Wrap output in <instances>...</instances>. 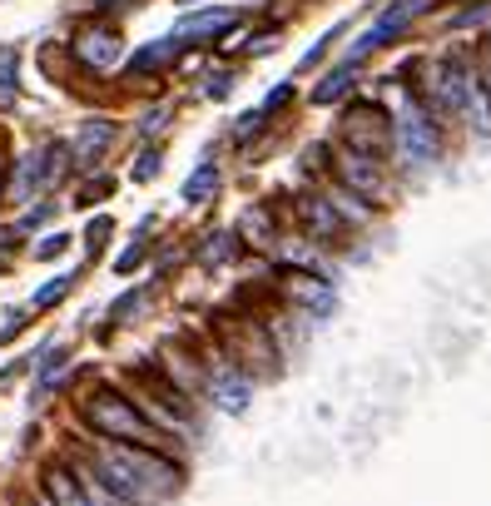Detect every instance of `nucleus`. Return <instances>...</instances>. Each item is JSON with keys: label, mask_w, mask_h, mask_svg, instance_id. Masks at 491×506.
<instances>
[{"label": "nucleus", "mask_w": 491, "mask_h": 506, "mask_svg": "<svg viewBox=\"0 0 491 506\" xmlns=\"http://www.w3.org/2000/svg\"><path fill=\"white\" fill-rule=\"evenodd\" d=\"M80 417H85V427L95 432L104 442H140V447H159V452H174V437L164 427H154L149 417L140 413V403L124 393H114V387H100V393H90L85 403H80Z\"/></svg>", "instance_id": "f257e3e1"}, {"label": "nucleus", "mask_w": 491, "mask_h": 506, "mask_svg": "<svg viewBox=\"0 0 491 506\" xmlns=\"http://www.w3.org/2000/svg\"><path fill=\"white\" fill-rule=\"evenodd\" d=\"M392 144L407 164H437V154H442V120L422 100L407 104L392 120Z\"/></svg>", "instance_id": "f03ea898"}, {"label": "nucleus", "mask_w": 491, "mask_h": 506, "mask_svg": "<svg viewBox=\"0 0 491 506\" xmlns=\"http://www.w3.org/2000/svg\"><path fill=\"white\" fill-rule=\"evenodd\" d=\"M65 154H70L65 144H45V150L25 154L15 184H10V199H30V194H40V189H50L60 174H65Z\"/></svg>", "instance_id": "7ed1b4c3"}, {"label": "nucleus", "mask_w": 491, "mask_h": 506, "mask_svg": "<svg viewBox=\"0 0 491 506\" xmlns=\"http://www.w3.org/2000/svg\"><path fill=\"white\" fill-rule=\"evenodd\" d=\"M75 60L85 70H95V75H104V70H114L120 65V55H124V40H120V30H110V25H95V30H80L75 35Z\"/></svg>", "instance_id": "20e7f679"}, {"label": "nucleus", "mask_w": 491, "mask_h": 506, "mask_svg": "<svg viewBox=\"0 0 491 506\" xmlns=\"http://www.w3.org/2000/svg\"><path fill=\"white\" fill-rule=\"evenodd\" d=\"M338 179H342V189H352V194H362V199L388 194V184H382V160H372V154H362V150L338 154Z\"/></svg>", "instance_id": "39448f33"}, {"label": "nucleus", "mask_w": 491, "mask_h": 506, "mask_svg": "<svg viewBox=\"0 0 491 506\" xmlns=\"http://www.w3.org/2000/svg\"><path fill=\"white\" fill-rule=\"evenodd\" d=\"M298 209H303V224L313 229V238H323V244H338V238L352 229L348 219L338 214V204H332L328 194H303Z\"/></svg>", "instance_id": "423d86ee"}, {"label": "nucleus", "mask_w": 491, "mask_h": 506, "mask_svg": "<svg viewBox=\"0 0 491 506\" xmlns=\"http://www.w3.org/2000/svg\"><path fill=\"white\" fill-rule=\"evenodd\" d=\"M278 283H284L288 303H298V308H308V313H328L332 308L328 278H313V273H278Z\"/></svg>", "instance_id": "0eeeda50"}, {"label": "nucleus", "mask_w": 491, "mask_h": 506, "mask_svg": "<svg viewBox=\"0 0 491 506\" xmlns=\"http://www.w3.org/2000/svg\"><path fill=\"white\" fill-rule=\"evenodd\" d=\"M40 487H45V497L55 501V506H95V501L85 497V487H80V477H75L70 462H50Z\"/></svg>", "instance_id": "6e6552de"}, {"label": "nucleus", "mask_w": 491, "mask_h": 506, "mask_svg": "<svg viewBox=\"0 0 491 506\" xmlns=\"http://www.w3.org/2000/svg\"><path fill=\"white\" fill-rule=\"evenodd\" d=\"M114 120H85L80 124V134H75V144H70V154H75V164H100V154L114 144Z\"/></svg>", "instance_id": "1a4fd4ad"}, {"label": "nucleus", "mask_w": 491, "mask_h": 506, "mask_svg": "<svg viewBox=\"0 0 491 506\" xmlns=\"http://www.w3.org/2000/svg\"><path fill=\"white\" fill-rule=\"evenodd\" d=\"M234 30V10H198L179 25V40H204V35H224Z\"/></svg>", "instance_id": "9d476101"}, {"label": "nucleus", "mask_w": 491, "mask_h": 506, "mask_svg": "<svg viewBox=\"0 0 491 506\" xmlns=\"http://www.w3.org/2000/svg\"><path fill=\"white\" fill-rule=\"evenodd\" d=\"M174 55H179V35L159 40V45H144L140 55L130 60V75H149V70H164V65H169Z\"/></svg>", "instance_id": "9b49d317"}, {"label": "nucleus", "mask_w": 491, "mask_h": 506, "mask_svg": "<svg viewBox=\"0 0 491 506\" xmlns=\"http://www.w3.org/2000/svg\"><path fill=\"white\" fill-rule=\"evenodd\" d=\"M352 75H358V60H348V65H342V70H332V75L323 80L318 90H313V100H318V104H332V100H342V94L352 90Z\"/></svg>", "instance_id": "f8f14e48"}, {"label": "nucleus", "mask_w": 491, "mask_h": 506, "mask_svg": "<svg viewBox=\"0 0 491 506\" xmlns=\"http://www.w3.org/2000/svg\"><path fill=\"white\" fill-rule=\"evenodd\" d=\"M214 194H218V169L214 164H198L194 174H189V184H184V199H189V204H208Z\"/></svg>", "instance_id": "ddd939ff"}, {"label": "nucleus", "mask_w": 491, "mask_h": 506, "mask_svg": "<svg viewBox=\"0 0 491 506\" xmlns=\"http://www.w3.org/2000/svg\"><path fill=\"white\" fill-rule=\"evenodd\" d=\"M238 253V244H234V234H208V244L198 248V258L204 263H228Z\"/></svg>", "instance_id": "4468645a"}, {"label": "nucleus", "mask_w": 491, "mask_h": 506, "mask_svg": "<svg viewBox=\"0 0 491 506\" xmlns=\"http://www.w3.org/2000/svg\"><path fill=\"white\" fill-rule=\"evenodd\" d=\"M70 288H75V278H70V273H65V278H55V283H45V288L35 293V308H55Z\"/></svg>", "instance_id": "2eb2a0df"}, {"label": "nucleus", "mask_w": 491, "mask_h": 506, "mask_svg": "<svg viewBox=\"0 0 491 506\" xmlns=\"http://www.w3.org/2000/svg\"><path fill=\"white\" fill-rule=\"evenodd\" d=\"M144 298H149L144 288H140V293H124V298L114 303V318H130V313H140V308H144Z\"/></svg>", "instance_id": "dca6fc26"}, {"label": "nucleus", "mask_w": 491, "mask_h": 506, "mask_svg": "<svg viewBox=\"0 0 491 506\" xmlns=\"http://www.w3.org/2000/svg\"><path fill=\"white\" fill-rule=\"evenodd\" d=\"M104 238H110V219H95V224H90V234H85V248H90V253H100V248H104Z\"/></svg>", "instance_id": "f3484780"}, {"label": "nucleus", "mask_w": 491, "mask_h": 506, "mask_svg": "<svg viewBox=\"0 0 491 506\" xmlns=\"http://www.w3.org/2000/svg\"><path fill=\"white\" fill-rule=\"evenodd\" d=\"M65 244H70V238H65V234H50V238H45V244H40V248H35V258H60V253H65Z\"/></svg>", "instance_id": "a211bd4d"}, {"label": "nucleus", "mask_w": 491, "mask_h": 506, "mask_svg": "<svg viewBox=\"0 0 491 506\" xmlns=\"http://www.w3.org/2000/svg\"><path fill=\"white\" fill-rule=\"evenodd\" d=\"M154 174H159V154H140V164H134V179H154Z\"/></svg>", "instance_id": "6ab92c4d"}, {"label": "nucleus", "mask_w": 491, "mask_h": 506, "mask_svg": "<svg viewBox=\"0 0 491 506\" xmlns=\"http://www.w3.org/2000/svg\"><path fill=\"white\" fill-rule=\"evenodd\" d=\"M140 258H144V244H134V248H124V253H120V263H114V268L130 273V268H140Z\"/></svg>", "instance_id": "aec40b11"}, {"label": "nucleus", "mask_w": 491, "mask_h": 506, "mask_svg": "<svg viewBox=\"0 0 491 506\" xmlns=\"http://www.w3.org/2000/svg\"><path fill=\"white\" fill-rule=\"evenodd\" d=\"M10 80H15V50L0 45V84H10Z\"/></svg>", "instance_id": "412c9836"}, {"label": "nucleus", "mask_w": 491, "mask_h": 506, "mask_svg": "<svg viewBox=\"0 0 491 506\" xmlns=\"http://www.w3.org/2000/svg\"><path fill=\"white\" fill-rule=\"evenodd\" d=\"M258 130H264V114H244V124H238V140H248V134H258Z\"/></svg>", "instance_id": "4be33fe9"}, {"label": "nucleus", "mask_w": 491, "mask_h": 506, "mask_svg": "<svg viewBox=\"0 0 491 506\" xmlns=\"http://www.w3.org/2000/svg\"><path fill=\"white\" fill-rule=\"evenodd\" d=\"M100 194H110V179H100V184H90V189H85V194H80V199H75V204H95V199H100Z\"/></svg>", "instance_id": "5701e85b"}, {"label": "nucleus", "mask_w": 491, "mask_h": 506, "mask_svg": "<svg viewBox=\"0 0 491 506\" xmlns=\"http://www.w3.org/2000/svg\"><path fill=\"white\" fill-rule=\"evenodd\" d=\"M164 124V110H154V114H144V134H154Z\"/></svg>", "instance_id": "b1692460"}, {"label": "nucleus", "mask_w": 491, "mask_h": 506, "mask_svg": "<svg viewBox=\"0 0 491 506\" xmlns=\"http://www.w3.org/2000/svg\"><path fill=\"white\" fill-rule=\"evenodd\" d=\"M25 506H55V501L45 497V487H35V491H30V501H25Z\"/></svg>", "instance_id": "393cba45"}]
</instances>
